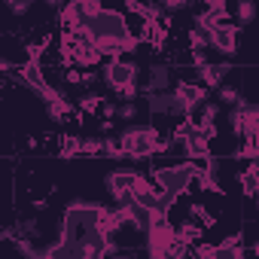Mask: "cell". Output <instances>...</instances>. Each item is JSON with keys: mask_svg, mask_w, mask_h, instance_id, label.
<instances>
[{"mask_svg": "<svg viewBox=\"0 0 259 259\" xmlns=\"http://www.w3.org/2000/svg\"><path fill=\"white\" fill-rule=\"evenodd\" d=\"M79 82L82 85H95V82H101V73L98 70H79Z\"/></svg>", "mask_w": 259, "mask_h": 259, "instance_id": "1f68e13d", "label": "cell"}, {"mask_svg": "<svg viewBox=\"0 0 259 259\" xmlns=\"http://www.w3.org/2000/svg\"><path fill=\"white\" fill-rule=\"evenodd\" d=\"M46 116H49L52 122H67V119L73 116V107H70L64 98H55V101L46 104Z\"/></svg>", "mask_w": 259, "mask_h": 259, "instance_id": "5bb4252c", "label": "cell"}, {"mask_svg": "<svg viewBox=\"0 0 259 259\" xmlns=\"http://www.w3.org/2000/svg\"><path fill=\"white\" fill-rule=\"evenodd\" d=\"M241 186H244V195H256L259 192V165L256 162H250L241 171Z\"/></svg>", "mask_w": 259, "mask_h": 259, "instance_id": "2e32d148", "label": "cell"}, {"mask_svg": "<svg viewBox=\"0 0 259 259\" xmlns=\"http://www.w3.org/2000/svg\"><path fill=\"white\" fill-rule=\"evenodd\" d=\"M7 10H10L13 16H28V13H31V0H10Z\"/></svg>", "mask_w": 259, "mask_h": 259, "instance_id": "f546056e", "label": "cell"}, {"mask_svg": "<svg viewBox=\"0 0 259 259\" xmlns=\"http://www.w3.org/2000/svg\"><path fill=\"white\" fill-rule=\"evenodd\" d=\"M177 244V235H174V226L168 223V217H153L150 220V229H147V253L150 259H165Z\"/></svg>", "mask_w": 259, "mask_h": 259, "instance_id": "3957f363", "label": "cell"}, {"mask_svg": "<svg viewBox=\"0 0 259 259\" xmlns=\"http://www.w3.org/2000/svg\"><path fill=\"white\" fill-rule=\"evenodd\" d=\"M217 92H220V104H226V107H241V104H244L241 92H238V89H232V85H220Z\"/></svg>", "mask_w": 259, "mask_h": 259, "instance_id": "603a6c76", "label": "cell"}, {"mask_svg": "<svg viewBox=\"0 0 259 259\" xmlns=\"http://www.w3.org/2000/svg\"><path fill=\"white\" fill-rule=\"evenodd\" d=\"M198 73H201V89H220L223 85V79H226V73H229V64L226 61H220V64H204V67H198Z\"/></svg>", "mask_w": 259, "mask_h": 259, "instance_id": "30bf717a", "label": "cell"}, {"mask_svg": "<svg viewBox=\"0 0 259 259\" xmlns=\"http://www.w3.org/2000/svg\"><path fill=\"white\" fill-rule=\"evenodd\" d=\"M16 70V61H10V58H0V73H13Z\"/></svg>", "mask_w": 259, "mask_h": 259, "instance_id": "d590c367", "label": "cell"}, {"mask_svg": "<svg viewBox=\"0 0 259 259\" xmlns=\"http://www.w3.org/2000/svg\"><path fill=\"white\" fill-rule=\"evenodd\" d=\"M174 116H192L204 101H207V89H201L198 82H180L174 92Z\"/></svg>", "mask_w": 259, "mask_h": 259, "instance_id": "5b68a950", "label": "cell"}, {"mask_svg": "<svg viewBox=\"0 0 259 259\" xmlns=\"http://www.w3.org/2000/svg\"><path fill=\"white\" fill-rule=\"evenodd\" d=\"M141 183V174L138 171H132V168H119V171H110L107 174V180H104V186H107V192L116 198V204H125L128 201V195H132V189Z\"/></svg>", "mask_w": 259, "mask_h": 259, "instance_id": "52a82bcc", "label": "cell"}, {"mask_svg": "<svg viewBox=\"0 0 259 259\" xmlns=\"http://www.w3.org/2000/svg\"><path fill=\"white\" fill-rule=\"evenodd\" d=\"M201 232H204V229H201L198 223H192V220H183V223L174 229L177 241H180V244H186V247H195V244L201 241Z\"/></svg>", "mask_w": 259, "mask_h": 259, "instance_id": "7c38bea8", "label": "cell"}, {"mask_svg": "<svg viewBox=\"0 0 259 259\" xmlns=\"http://www.w3.org/2000/svg\"><path fill=\"white\" fill-rule=\"evenodd\" d=\"M195 171L198 168L192 162H183V165H174V168H156L153 171V180L159 183V192H162V198H165L168 207L174 204V198L180 192H186V186L195 180Z\"/></svg>", "mask_w": 259, "mask_h": 259, "instance_id": "7a4b0ae2", "label": "cell"}, {"mask_svg": "<svg viewBox=\"0 0 259 259\" xmlns=\"http://www.w3.org/2000/svg\"><path fill=\"white\" fill-rule=\"evenodd\" d=\"M116 144L122 147L125 159H150V156H159V153H168L174 144L168 138H162L153 125H128L125 132L116 138Z\"/></svg>", "mask_w": 259, "mask_h": 259, "instance_id": "6da1fadb", "label": "cell"}, {"mask_svg": "<svg viewBox=\"0 0 259 259\" xmlns=\"http://www.w3.org/2000/svg\"><path fill=\"white\" fill-rule=\"evenodd\" d=\"M101 101H104V98H101L98 92H85V95L79 98V113H95V110L101 107Z\"/></svg>", "mask_w": 259, "mask_h": 259, "instance_id": "d4e9b609", "label": "cell"}, {"mask_svg": "<svg viewBox=\"0 0 259 259\" xmlns=\"http://www.w3.org/2000/svg\"><path fill=\"white\" fill-rule=\"evenodd\" d=\"M76 7H79L82 22H92L95 16H101V13H104V7L98 4V0H76Z\"/></svg>", "mask_w": 259, "mask_h": 259, "instance_id": "44dd1931", "label": "cell"}, {"mask_svg": "<svg viewBox=\"0 0 259 259\" xmlns=\"http://www.w3.org/2000/svg\"><path fill=\"white\" fill-rule=\"evenodd\" d=\"M116 119H125V122L138 119V104H135V101H125V104H119V107H116Z\"/></svg>", "mask_w": 259, "mask_h": 259, "instance_id": "484cf974", "label": "cell"}, {"mask_svg": "<svg viewBox=\"0 0 259 259\" xmlns=\"http://www.w3.org/2000/svg\"><path fill=\"white\" fill-rule=\"evenodd\" d=\"M101 116L110 122V119L116 116V104H113V101H101Z\"/></svg>", "mask_w": 259, "mask_h": 259, "instance_id": "e575fe53", "label": "cell"}, {"mask_svg": "<svg viewBox=\"0 0 259 259\" xmlns=\"http://www.w3.org/2000/svg\"><path fill=\"white\" fill-rule=\"evenodd\" d=\"M101 153H104V138L98 135L82 138V156H101Z\"/></svg>", "mask_w": 259, "mask_h": 259, "instance_id": "cb8c5ba5", "label": "cell"}, {"mask_svg": "<svg viewBox=\"0 0 259 259\" xmlns=\"http://www.w3.org/2000/svg\"><path fill=\"white\" fill-rule=\"evenodd\" d=\"M235 13H238V19H241V22L247 25V22H253V16H256V7L250 4V0H241V4H238V10H235Z\"/></svg>", "mask_w": 259, "mask_h": 259, "instance_id": "4316f807", "label": "cell"}, {"mask_svg": "<svg viewBox=\"0 0 259 259\" xmlns=\"http://www.w3.org/2000/svg\"><path fill=\"white\" fill-rule=\"evenodd\" d=\"M235 156H244V159L256 162V141H244V147H241V150H235Z\"/></svg>", "mask_w": 259, "mask_h": 259, "instance_id": "4dcf8cb0", "label": "cell"}, {"mask_svg": "<svg viewBox=\"0 0 259 259\" xmlns=\"http://www.w3.org/2000/svg\"><path fill=\"white\" fill-rule=\"evenodd\" d=\"M186 43H189L192 52H204V49H207V34L198 31V28H189V31H186Z\"/></svg>", "mask_w": 259, "mask_h": 259, "instance_id": "7402d4cb", "label": "cell"}, {"mask_svg": "<svg viewBox=\"0 0 259 259\" xmlns=\"http://www.w3.org/2000/svg\"><path fill=\"white\" fill-rule=\"evenodd\" d=\"M16 253L22 259H46V247H40V244H34L28 238H19L16 241Z\"/></svg>", "mask_w": 259, "mask_h": 259, "instance_id": "ac0fdd59", "label": "cell"}, {"mask_svg": "<svg viewBox=\"0 0 259 259\" xmlns=\"http://www.w3.org/2000/svg\"><path fill=\"white\" fill-rule=\"evenodd\" d=\"M189 220H192V223H198L201 229H207V226H213V223H217V220H213V213H210L201 201L189 204Z\"/></svg>", "mask_w": 259, "mask_h": 259, "instance_id": "ffe728a7", "label": "cell"}, {"mask_svg": "<svg viewBox=\"0 0 259 259\" xmlns=\"http://www.w3.org/2000/svg\"><path fill=\"white\" fill-rule=\"evenodd\" d=\"M159 7H162V13H180V10H186L183 0H165V4H159Z\"/></svg>", "mask_w": 259, "mask_h": 259, "instance_id": "d6a6232c", "label": "cell"}, {"mask_svg": "<svg viewBox=\"0 0 259 259\" xmlns=\"http://www.w3.org/2000/svg\"><path fill=\"white\" fill-rule=\"evenodd\" d=\"M238 31H241V25H232V19H226L223 25H217L207 34V49H217L223 55H235L238 52Z\"/></svg>", "mask_w": 259, "mask_h": 259, "instance_id": "ba28073f", "label": "cell"}, {"mask_svg": "<svg viewBox=\"0 0 259 259\" xmlns=\"http://www.w3.org/2000/svg\"><path fill=\"white\" fill-rule=\"evenodd\" d=\"M229 125H232V132H235L238 138H244V141H256V135H259V107L250 104V101H244L241 107H232V113H229Z\"/></svg>", "mask_w": 259, "mask_h": 259, "instance_id": "277c9868", "label": "cell"}, {"mask_svg": "<svg viewBox=\"0 0 259 259\" xmlns=\"http://www.w3.org/2000/svg\"><path fill=\"white\" fill-rule=\"evenodd\" d=\"M58 22L64 25V31H79V28H82V16H79L76 0H73V4H64V7H61V13H58Z\"/></svg>", "mask_w": 259, "mask_h": 259, "instance_id": "4fadbf2b", "label": "cell"}, {"mask_svg": "<svg viewBox=\"0 0 259 259\" xmlns=\"http://www.w3.org/2000/svg\"><path fill=\"white\" fill-rule=\"evenodd\" d=\"M16 229H19V235H22V238H28V241H37V238L43 235V229H40L37 217H22V220L16 223Z\"/></svg>", "mask_w": 259, "mask_h": 259, "instance_id": "d6986e66", "label": "cell"}, {"mask_svg": "<svg viewBox=\"0 0 259 259\" xmlns=\"http://www.w3.org/2000/svg\"><path fill=\"white\" fill-rule=\"evenodd\" d=\"M198 110H201V122H213L220 116V104H213V101H204Z\"/></svg>", "mask_w": 259, "mask_h": 259, "instance_id": "83f0119b", "label": "cell"}, {"mask_svg": "<svg viewBox=\"0 0 259 259\" xmlns=\"http://www.w3.org/2000/svg\"><path fill=\"white\" fill-rule=\"evenodd\" d=\"M58 156L61 159H76V156H82V138L79 135H64L61 141H58Z\"/></svg>", "mask_w": 259, "mask_h": 259, "instance_id": "9a60e30c", "label": "cell"}, {"mask_svg": "<svg viewBox=\"0 0 259 259\" xmlns=\"http://www.w3.org/2000/svg\"><path fill=\"white\" fill-rule=\"evenodd\" d=\"M101 79H104L113 92H125L128 85H138V67H135L132 61L113 58V61L101 70Z\"/></svg>", "mask_w": 259, "mask_h": 259, "instance_id": "8992f818", "label": "cell"}, {"mask_svg": "<svg viewBox=\"0 0 259 259\" xmlns=\"http://www.w3.org/2000/svg\"><path fill=\"white\" fill-rule=\"evenodd\" d=\"M150 110L153 113H162V116H174V98H171V92L150 95Z\"/></svg>", "mask_w": 259, "mask_h": 259, "instance_id": "e0dca14e", "label": "cell"}, {"mask_svg": "<svg viewBox=\"0 0 259 259\" xmlns=\"http://www.w3.org/2000/svg\"><path fill=\"white\" fill-rule=\"evenodd\" d=\"M101 156H110V159H125L122 147H119L113 138H104V153H101Z\"/></svg>", "mask_w": 259, "mask_h": 259, "instance_id": "f1b7e54d", "label": "cell"}, {"mask_svg": "<svg viewBox=\"0 0 259 259\" xmlns=\"http://www.w3.org/2000/svg\"><path fill=\"white\" fill-rule=\"evenodd\" d=\"M189 122V119H186ZM180 150L189 156V159H207L210 156V141L204 138V135H198V132H192L183 144H180Z\"/></svg>", "mask_w": 259, "mask_h": 259, "instance_id": "8fae6325", "label": "cell"}, {"mask_svg": "<svg viewBox=\"0 0 259 259\" xmlns=\"http://www.w3.org/2000/svg\"><path fill=\"white\" fill-rule=\"evenodd\" d=\"M168 85H171V67L168 64H153L150 76L144 82V92L147 95H159V92H168Z\"/></svg>", "mask_w": 259, "mask_h": 259, "instance_id": "9c48e42d", "label": "cell"}, {"mask_svg": "<svg viewBox=\"0 0 259 259\" xmlns=\"http://www.w3.org/2000/svg\"><path fill=\"white\" fill-rule=\"evenodd\" d=\"M0 238H4V241H13V244H16L22 235H19V229H16V226H4V229H0Z\"/></svg>", "mask_w": 259, "mask_h": 259, "instance_id": "836d02e7", "label": "cell"}]
</instances>
